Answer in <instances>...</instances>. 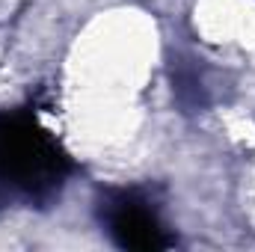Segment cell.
Here are the masks:
<instances>
[{
  "instance_id": "1",
  "label": "cell",
  "mask_w": 255,
  "mask_h": 252,
  "mask_svg": "<svg viewBox=\"0 0 255 252\" xmlns=\"http://www.w3.org/2000/svg\"><path fill=\"white\" fill-rule=\"evenodd\" d=\"M63 145L24 110L0 113V199L48 205L71 175Z\"/></svg>"
},
{
  "instance_id": "3",
  "label": "cell",
  "mask_w": 255,
  "mask_h": 252,
  "mask_svg": "<svg viewBox=\"0 0 255 252\" xmlns=\"http://www.w3.org/2000/svg\"><path fill=\"white\" fill-rule=\"evenodd\" d=\"M172 92H175V101L181 104L184 113H196V110H202V107L208 104L202 77H199V71L187 63H178L172 68Z\"/></svg>"
},
{
  "instance_id": "2",
  "label": "cell",
  "mask_w": 255,
  "mask_h": 252,
  "mask_svg": "<svg viewBox=\"0 0 255 252\" xmlns=\"http://www.w3.org/2000/svg\"><path fill=\"white\" fill-rule=\"evenodd\" d=\"M101 220L107 223V232L113 235V241L122 250L151 252L169 250L175 244L166 235L157 214L148 208V202L139 199L136 193H128V190L107 193V199L101 202Z\"/></svg>"
}]
</instances>
